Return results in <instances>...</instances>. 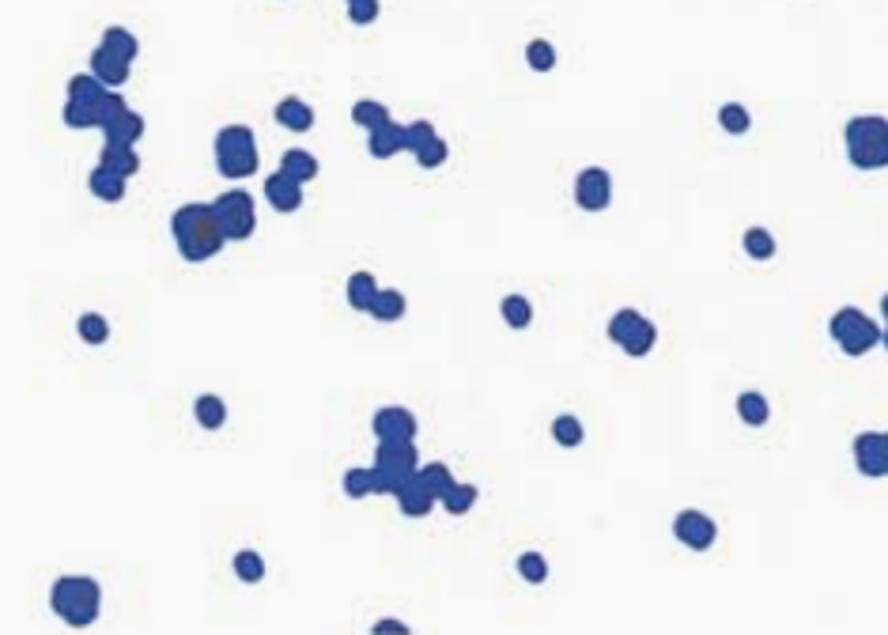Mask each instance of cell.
<instances>
[{
    "label": "cell",
    "instance_id": "cell-1",
    "mask_svg": "<svg viewBox=\"0 0 888 635\" xmlns=\"http://www.w3.org/2000/svg\"><path fill=\"white\" fill-rule=\"evenodd\" d=\"M171 231L174 242H178V254L186 261H208L216 258L223 250L227 231L220 227V216H216V205L212 201H193V205H182L171 216Z\"/></svg>",
    "mask_w": 888,
    "mask_h": 635
},
{
    "label": "cell",
    "instance_id": "cell-2",
    "mask_svg": "<svg viewBox=\"0 0 888 635\" xmlns=\"http://www.w3.org/2000/svg\"><path fill=\"white\" fill-rule=\"evenodd\" d=\"M50 605L53 613L72 624V628H87L99 620V609H103V590L91 575H61L50 590Z\"/></svg>",
    "mask_w": 888,
    "mask_h": 635
},
{
    "label": "cell",
    "instance_id": "cell-3",
    "mask_svg": "<svg viewBox=\"0 0 888 635\" xmlns=\"http://www.w3.org/2000/svg\"><path fill=\"white\" fill-rule=\"evenodd\" d=\"M847 159L858 171H881L888 167V118L885 114H862L851 118L843 129Z\"/></svg>",
    "mask_w": 888,
    "mask_h": 635
},
{
    "label": "cell",
    "instance_id": "cell-4",
    "mask_svg": "<svg viewBox=\"0 0 888 635\" xmlns=\"http://www.w3.org/2000/svg\"><path fill=\"white\" fill-rule=\"evenodd\" d=\"M412 473H420V450L412 439H378L375 450V492L378 496H397L401 484L409 481Z\"/></svg>",
    "mask_w": 888,
    "mask_h": 635
},
{
    "label": "cell",
    "instance_id": "cell-5",
    "mask_svg": "<svg viewBox=\"0 0 888 635\" xmlns=\"http://www.w3.org/2000/svg\"><path fill=\"white\" fill-rule=\"evenodd\" d=\"M828 333H832V341H836L847 356H866V352H873V348L881 344V326L873 322L870 314H862L858 307L836 310L832 322H828Z\"/></svg>",
    "mask_w": 888,
    "mask_h": 635
},
{
    "label": "cell",
    "instance_id": "cell-6",
    "mask_svg": "<svg viewBox=\"0 0 888 635\" xmlns=\"http://www.w3.org/2000/svg\"><path fill=\"white\" fill-rule=\"evenodd\" d=\"M212 205H216L220 227L227 231V239L231 242L250 239V235L257 231V208H254V197H250L246 189H227V193H220Z\"/></svg>",
    "mask_w": 888,
    "mask_h": 635
},
{
    "label": "cell",
    "instance_id": "cell-7",
    "mask_svg": "<svg viewBox=\"0 0 888 635\" xmlns=\"http://www.w3.org/2000/svg\"><path fill=\"white\" fill-rule=\"evenodd\" d=\"M609 201H613V178H609V171L605 167L579 171V178H575V205L582 212H605Z\"/></svg>",
    "mask_w": 888,
    "mask_h": 635
},
{
    "label": "cell",
    "instance_id": "cell-8",
    "mask_svg": "<svg viewBox=\"0 0 888 635\" xmlns=\"http://www.w3.org/2000/svg\"><path fill=\"white\" fill-rule=\"evenodd\" d=\"M854 465L862 477H888V435L885 431H862L854 439Z\"/></svg>",
    "mask_w": 888,
    "mask_h": 635
},
{
    "label": "cell",
    "instance_id": "cell-9",
    "mask_svg": "<svg viewBox=\"0 0 888 635\" xmlns=\"http://www.w3.org/2000/svg\"><path fill=\"white\" fill-rule=\"evenodd\" d=\"M673 533H677V541H681V545H688L692 552H707L718 541L715 522L703 515V511H692V507L673 518Z\"/></svg>",
    "mask_w": 888,
    "mask_h": 635
},
{
    "label": "cell",
    "instance_id": "cell-10",
    "mask_svg": "<svg viewBox=\"0 0 888 635\" xmlns=\"http://www.w3.org/2000/svg\"><path fill=\"white\" fill-rule=\"evenodd\" d=\"M371 428H375L378 439H416V416L401 405H386V409L375 412Z\"/></svg>",
    "mask_w": 888,
    "mask_h": 635
},
{
    "label": "cell",
    "instance_id": "cell-11",
    "mask_svg": "<svg viewBox=\"0 0 888 635\" xmlns=\"http://www.w3.org/2000/svg\"><path fill=\"white\" fill-rule=\"evenodd\" d=\"M265 197H269V205L276 208V212H299V205H303V182H295L291 174L284 171H276L265 178Z\"/></svg>",
    "mask_w": 888,
    "mask_h": 635
},
{
    "label": "cell",
    "instance_id": "cell-12",
    "mask_svg": "<svg viewBox=\"0 0 888 635\" xmlns=\"http://www.w3.org/2000/svg\"><path fill=\"white\" fill-rule=\"evenodd\" d=\"M397 507H401V515H409V518H424L431 515V507L439 503V499L431 496V488L424 484V477L420 473H412L409 481L401 484V492H397Z\"/></svg>",
    "mask_w": 888,
    "mask_h": 635
},
{
    "label": "cell",
    "instance_id": "cell-13",
    "mask_svg": "<svg viewBox=\"0 0 888 635\" xmlns=\"http://www.w3.org/2000/svg\"><path fill=\"white\" fill-rule=\"evenodd\" d=\"M91 72H95L106 87H121L129 80V72H133V61H125V57L114 53L110 46H99V50L91 53Z\"/></svg>",
    "mask_w": 888,
    "mask_h": 635
},
{
    "label": "cell",
    "instance_id": "cell-14",
    "mask_svg": "<svg viewBox=\"0 0 888 635\" xmlns=\"http://www.w3.org/2000/svg\"><path fill=\"white\" fill-rule=\"evenodd\" d=\"M125 182H129L125 174L110 171V167H103V163L87 174V189H91L99 201H106V205H118L121 197H125Z\"/></svg>",
    "mask_w": 888,
    "mask_h": 635
},
{
    "label": "cell",
    "instance_id": "cell-15",
    "mask_svg": "<svg viewBox=\"0 0 888 635\" xmlns=\"http://www.w3.org/2000/svg\"><path fill=\"white\" fill-rule=\"evenodd\" d=\"M133 148H137V144H125V140L106 137V148H103V155H99V163L110 167V171L125 174V178H133V174L140 171V155L133 152Z\"/></svg>",
    "mask_w": 888,
    "mask_h": 635
},
{
    "label": "cell",
    "instance_id": "cell-16",
    "mask_svg": "<svg viewBox=\"0 0 888 635\" xmlns=\"http://www.w3.org/2000/svg\"><path fill=\"white\" fill-rule=\"evenodd\" d=\"M367 152L375 155V159H390V155L405 152V125H382V129H371V137H367Z\"/></svg>",
    "mask_w": 888,
    "mask_h": 635
},
{
    "label": "cell",
    "instance_id": "cell-17",
    "mask_svg": "<svg viewBox=\"0 0 888 635\" xmlns=\"http://www.w3.org/2000/svg\"><path fill=\"white\" fill-rule=\"evenodd\" d=\"M273 114H276V121H280L284 129H291V133H307L310 125H314V110H310L303 99H295V95L280 99Z\"/></svg>",
    "mask_w": 888,
    "mask_h": 635
},
{
    "label": "cell",
    "instance_id": "cell-18",
    "mask_svg": "<svg viewBox=\"0 0 888 635\" xmlns=\"http://www.w3.org/2000/svg\"><path fill=\"white\" fill-rule=\"evenodd\" d=\"M348 307L352 310H363V314H371V307H375V299H378V288L375 284V273H352L348 276Z\"/></svg>",
    "mask_w": 888,
    "mask_h": 635
},
{
    "label": "cell",
    "instance_id": "cell-19",
    "mask_svg": "<svg viewBox=\"0 0 888 635\" xmlns=\"http://www.w3.org/2000/svg\"><path fill=\"white\" fill-rule=\"evenodd\" d=\"M106 91H110V87H106L95 72H80V76H72V80H69V103L99 106Z\"/></svg>",
    "mask_w": 888,
    "mask_h": 635
},
{
    "label": "cell",
    "instance_id": "cell-20",
    "mask_svg": "<svg viewBox=\"0 0 888 635\" xmlns=\"http://www.w3.org/2000/svg\"><path fill=\"white\" fill-rule=\"evenodd\" d=\"M257 137L250 125H223L216 133V155H231V152H254Z\"/></svg>",
    "mask_w": 888,
    "mask_h": 635
},
{
    "label": "cell",
    "instance_id": "cell-21",
    "mask_svg": "<svg viewBox=\"0 0 888 635\" xmlns=\"http://www.w3.org/2000/svg\"><path fill=\"white\" fill-rule=\"evenodd\" d=\"M280 171L291 174L295 182H314L318 178V159L307 152V148H288L280 155Z\"/></svg>",
    "mask_w": 888,
    "mask_h": 635
},
{
    "label": "cell",
    "instance_id": "cell-22",
    "mask_svg": "<svg viewBox=\"0 0 888 635\" xmlns=\"http://www.w3.org/2000/svg\"><path fill=\"white\" fill-rule=\"evenodd\" d=\"M193 416H197V424L205 431H220L223 424H227V405H223V397L216 394H201L197 405H193Z\"/></svg>",
    "mask_w": 888,
    "mask_h": 635
},
{
    "label": "cell",
    "instance_id": "cell-23",
    "mask_svg": "<svg viewBox=\"0 0 888 635\" xmlns=\"http://www.w3.org/2000/svg\"><path fill=\"white\" fill-rule=\"evenodd\" d=\"M737 416L749 424V428H764L771 416V405L764 394H756V390H745V394L737 397Z\"/></svg>",
    "mask_w": 888,
    "mask_h": 635
},
{
    "label": "cell",
    "instance_id": "cell-24",
    "mask_svg": "<svg viewBox=\"0 0 888 635\" xmlns=\"http://www.w3.org/2000/svg\"><path fill=\"white\" fill-rule=\"evenodd\" d=\"M352 121H356V125H363V129L371 133V129H382V125H390L393 114H390V106H386V103H375V99H359V103L352 106Z\"/></svg>",
    "mask_w": 888,
    "mask_h": 635
},
{
    "label": "cell",
    "instance_id": "cell-25",
    "mask_svg": "<svg viewBox=\"0 0 888 635\" xmlns=\"http://www.w3.org/2000/svg\"><path fill=\"white\" fill-rule=\"evenodd\" d=\"M216 171L223 178H250L257 171V148L254 152H231V155H216Z\"/></svg>",
    "mask_w": 888,
    "mask_h": 635
},
{
    "label": "cell",
    "instance_id": "cell-26",
    "mask_svg": "<svg viewBox=\"0 0 888 635\" xmlns=\"http://www.w3.org/2000/svg\"><path fill=\"white\" fill-rule=\"evenodd\" d=\"M405 292H397V288H382L375 299V307H371V314H375L378 322H401L405 318Z\"/></svg>",
    "mask_w": 888,
    "mask_h": 635
},
{
    "label": "cell",
    "instance_id": "cell-27",
    "mask_svg": "<svg viewBox=\"0 0 888 635\" xmlns=\"http://www.w3.org/2000/svg\"><path fill=\"white\" fill-rule=\"evenodd\" d=\"M499 310H503V322H507L511 329H526L533 322V303L518 292L507 295V299L499 303Z\"/></svg>",
    "mask_w": 888,
    "mask_h": 635
},
{
    "label": "cell",
    "instance_id": "cell-28",
    "mask_svg": "<svg viewBox=\"0 0 888 635\" xmlns=\"http://www.w3.org/2000/svg\"><path fill=\"white\" fill-rule=\"evenodd\" d=\"M420 477H424V484L431 488V496L443 503V496L458 484V477L450 473V465L443 462H431V465H420Z\"/></svg>",
    "mask_w": 888,
    "mask_h": 635
},
{
    "label": "cell",
    "instance_id": "cell-29",
    "mask_svg": "<svg viewBox=\"0 0 888 635\" xmlns=\"http://www.w3.org/2000/svg\"><path fill=\"white\" fill-rule=\"evenodd\" d=\"M552 439H556L560 447H579L582 439H586V428H582L579 416L564 412V416H556V420H552Z\"/></svg>",
    "mask_w": 888,
    "mask_h": 635
},
{
    "label": "cell",
    "instance_id": "cell-30",
    "mask_svg": "<svg viewBox=\"0 0 888 635\" xmlns=\"http://www.w3.org/2000/svg\"><path fill=\"white\" fill-rule=\"evenodd\" d=\"M341 484H344V496H352V499L378 496V492H375V484H378L375 465H371V469H348Z\"/></svg>",
    "mask_w": 888,
    "mask_h": 635
},
{
    "label": "cell",
    "instance_id": "cell-31",
    "mask_svg": "<svg viewBox=\"0 0 888 635\" xmlns=\"http://www.w3.org/2000/svg\"><path fill=\"white\" fill-rule=\"evenodd\" d=\"M110 140H125V144H137L140 137H144V118H140L137 110H125L110 129H103Z\"/></svg>",
    "mask_w": 888,
    "mask_h": 635
},
{
    "label": "cell",
    "instance_id": "cell-32",
    "mask_svg": "<svg viewBox=\"0 0 888 635\" xmlns=\"http://www.w3.org/2000/svg\"><path fill=\"white\" fill-rule=\"evenodd\" d=\"M745 254L752 261H771L775 258V235H771L768 227H749L745 231Z\"/></svg>",
    "mask_w": 888,
    "mask_h": 635
},
{
    "label": "cell",
    "instance_id": "cell-33",
    "mask_svg": "<svg viewBox=\"0 0 888 635\" xmlns=\"http://www.w3.org/2000/svg\"><path fill=\"white\" fill-rule=\"evenodd\" d=\"M76 333H80L84 344H106L110 341V322H106L103 314L87 310V314H80V322H76Z\"/></svg>",
    "mask_w": 888,
    "mask_h": 635
},
{
    "label": "cell",
    "instance_id": "cell-34",
    "mask_svg": "<svg viewBox=\"0 0 888 635\" xmlns=\"http://www.w3.org/2000/svg\"><path fill=\"white\" fill-rule=\"evenodd\" d=\"M477 484H454L450 492L443 496V507H446V515H469L473 511V503H477Z\"/></svg>",
    "mask_w": 888,
    "mask_h": 635
},
{
    "label": "cell",
    "instance_id": "cell-35",
    "mask_svg": "<svg viewBox=\"0 0 888 635\" xmlns=\"http://www.w3.org/2000/svg\"><path fill=\"white\" fill-rule=\"evenodd\" d=\"M235 575H239V583H246V586L261 583V579H265V560H261L254 549L235 552Z\"/></svg>",
    "mask_w": 888,
    "mask_h": 635
},
{
    "label": "cell",
    "instance_id": "cell-36",
    "mask_svg": "<svg viewBox=\"0 0 888 635\" xmlns=\"http://www.w3.org/2000/svg\"><path fill=\"white\" fill-rule=\"evenodd\" d=\"M103 46H110L114 53H121L125 61H137V53H140L137 35H133V31H125V27H106Z\"/></svg>",
    "mask_w": 888,
    "mask_h": 635
},
{
    "label": "cell",
    "instance_id": "cell-37",
    "mask_svg": "<svg viewBox=\"0 0 888 635\" xmlns=\"http://www.w3.org/2000/svg\"><path fill=\"white\" fill-rule=\"evenodd\" d=\"M718 125H722L730 137H741V133H749L752 129V118L741 103H726L722 110H718Z\"/></svg>",
    "mask_w": 888,
    "mask_h": 635
},
{
    "label": "cell",
    "instance_id": "cell-38",
    "mask_svg": "<svg viewBox=\"0 0 888 635\" xmlns=\"http://www.w3.org/2000/svg\"><path fill=\"white\" fill-rule=\"evenodd\" d=\"M654 341H658V329H654V322H647V318H643V322H639V329H635L632 337L620 344V348H624L628 356H635V360H643L650 348H654Z\"/></svg>",
    "mask_w": 888,
    "mask_h": 635
},
{
    "label": "cell",
    "instance_id": "cell-39",
    "mask_svg": "<svg viewBox=\"0 0 888 635\" xmlns=\"http://www.w3.org/2000/svg\"><path fill=\"white\" fill-rule=\"evenodd\" d=\"M639 322H643V314H639V310H628V307L616 310L613 318H609V341L624 344L635 329H639Z\"/></svg>",
    "mask_w": 888,
    "mask_h": 635
},
{
    "label": "cell",
    "instance_id": "cell-40",
    "mask_svg": "<svg viewBox=\"0 0 888 635\" xmlns=\"http://www.w3.org/2000/svg\"><path fill=\"white\" fill-rule=\"evenodd\" d=\"M526 61H530L533 72H552L556 69V46L545 42V38H533L526 46Z\"/></svg>",
    "mask_w": 888,
    "mask_h": 635
},
{
    "label": "cell",
    "instance_id": "cell-41",
    "mask_svg": "<svg viewBox=\"0 0 888 635\" xmlns=\"http://www.w3.org/2000/svg\"><path fill=\"white\" fill-rule=\"evenodd\" d=\"M518 575H522L526 583L541 586L548 579V560L541 552H522V556H518Z\"/></svg>",
    "mask_w": 888,
    "mask_h": 635
},
{
    "label": "cell",
    "instance_id": "cell-42",
    "mask_svg": "<svg viewBox=\"0 0 888 635\" xmlns=\"http://www.w3.org/2000/svg\"><path fill=\"white\" fill-rule=\"evenodd\" d=\"M439 137V133H435V125H431V121H412V125H405V152H424L427 144H431V140Z\"/></svg>",
    "mask_w": 888,
    "mask_h": 635
},
{
    "label": "cell",
    "instance_id": "cell-43",
    "mask_svg": "<svg viewBox=\"0 0 888 635\" xmlns=\"http://www.w3.org/2000/svg\"><path fill=\"white\" fill-rule=\"evenodd\" d=\"M125 110H129L125 95H121V91H106L103 103L95 106V114H99V129H110V125H114V121H118Z\"/></svg>",
    "mask_w": 888,
    "mask_h": 635
},
{
    "label": "cell",
    "instance_id": "cell-44",
    "mask_svg": "<svg viewBox=\"0 0 888 635\" xmlns=\"http://www.w3.org/2000/svg\"><path fill=\"white\" fill-rule=\"evenodd\" d=\"M65 125L69 129H99V114H95V106L65 103Z\"/></svg>",
    "mask_w": 888,
    "mask_h": 635
},
{
    "label": "cell",
    "instance_id": "cell-45",
    "mask_svg": "<svg viewBox=\"0 0 888 635\" xmlns=\"http://www.w3.org/2000/svg\"><path fill=\"white\" fill-rule=\"evenodd\" d=\"M416 163H420L424 171H435V167H443V163H446V140L443 137L431 140L424 152H416Z\"/></svg>",
    "mask_w": 888,
    "mask_h": 635
},
{
    "label": "cell",
    "instance_id": "cell-46",
    "mask_svg": "<svg viewBox=\"0 0 888 635\" xmlns=\"http://www.w3.org/2000/svg\"><path fill=\"white\" fill-rule=\"evenodd\" d=\"M352 23H375L378 19V0H344Z\"/></svg>",
    "mask_w": 888,
    "mask_h": 635
},
{
    "label": "cell",
    "instance_id": "cell-47",
    "mask_svg": "<svg viewBox=\"0 0 888 635\" xmlns=\"http://www.w3.org/2000/svg\"><path fill=\"white\" fill-rule=\"evenodd\" d=\"M375 632H405L409 635V624H405V620H378Z\"/></svg>",
    "mask_w": 888,
    "mask_h": 635
},
{
    "label": "cell",
    "instance_id": "cell-48",
    "mask_svg": "<svg viewBox=\"0 0 888 635\" xmlns=\"http://www.w3.org/2000/svg\"><path fill=\"white\" fill-rule=\"evenodd\" d=\"M881 314H885V322H888V292H885V299H881Z\"/></svg>",
    "mask_w": 888,
    "mask_h": 635
},
{
    "label": "cell",
    "instance_id": "cell-49",
    "mask_svg": "<svg viewBox=\"0 0 888 635\" xmlns=\"http://www.w3.org/2000/svg\"><path fill=\"white\" fill-rule=\"evenodd\" d=\"M881 344L888 348V322H885V329H881Z\"/></svg>",
    "mask_w": 888,
    "mask_h": 635
}]
</instances>
